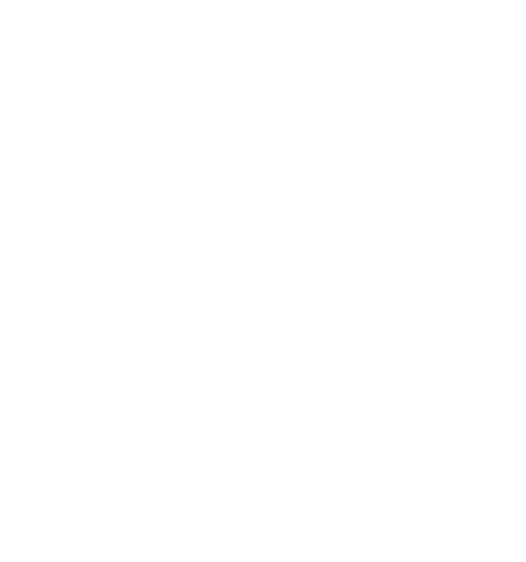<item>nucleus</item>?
Listing matches in <instances>:
<instances>
[]
</instances>
